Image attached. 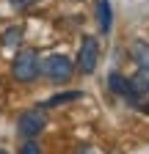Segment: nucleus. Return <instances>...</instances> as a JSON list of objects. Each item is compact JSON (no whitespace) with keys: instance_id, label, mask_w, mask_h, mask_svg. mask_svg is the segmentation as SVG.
I'll return each instance as SVG.
<instances>
[{"instance_id":"nucleus-7","label":"nucleus","mask_w":149,"mask_h":154,"mask_svg":"<svg viewBox=\"0 0 149 154\" xmlns=\"http://www.w3.org/2000/svg\"><path fill=\"white\" fill-rule=\"evenodd\" d=\"M127 80H130V85H133V91L138 96L149 94V69H138L133 77H127Z\"/></svg>"},{"instance_id":"nucleus-13","label":"nucleus","mask_w":149,"mask_h":154,"mask_svg":"<svg viewBox=\"0 0 149 154\" xmlns=\"http://www.w3.org/2000/svg\"><path fill=\"white\" fill-rule=\"evenodd\" d=\"M138 110H141V113H146V116H149V105H138Z\"/></svg>"},{"instance_id":"nucleus-6","label":"nucleus","mask_w":149,"mask_h":154,"mask_svg":"<svg viewBox=\"0 0 149 154\" xmlns=\"http://www.w3.org/2000/svg\"><path fill=\"white\" fill-rule=\"evenodd\" d=\"M97 25L102 33H110V25H113V6H110V0H97Z\"/></svg>"},{"instance_id":"nucleus-4","label":"nucleus","mask_w":149,"mask_h":154,"mask_svg":"<svg viewBox=\"0 0 149 154\" xmlns=\"http://www.w3.org/2000/svg\"><path fill=\"white\" fill-rule=\"evenodd\" d=\"M97 61H100V44H97V38L86 36L80 44V52H78V69L83 74H91L97 69Z\"/></svg>"},{"instance_id":"nucleus-2","label":"nucleus","mask_w":149,"mask_h":154,"mask_svg":"<svg viewBox=\"0 0 149 154\" xmlns=\"http://www.w3.org/2000/svg\"><path fill=\"white\" fill-rule=\"evenodd\" d=\"M44 127H47V116H44L42 107H30V110L20 113V119H17V132H20L25 140H33Z\"/></svg>"},{"instance_id":"nucleus-11","label":"nucleus","mask_w":149,"mask_h":154,"mask_svg":"<svg viewBox=\"0 0 149 154\" xmlns=\"http://www.w3.org/2000/svg\"><path fill=\"white\" fill-rule=\"evenodd\" d=\"M20 154H42V146L36 143V140H25L22 149H20Z\"/></svg>"},{"instance_id":"nucleus-9","label":"nucleus","mask_w":149,"mask_h":154,"mask_svg":"<svg viewBox=\"0 0 149 154\" xmlns=\"http://www.w3.org/2000/svg\"><path fill=\"white\" fill-rule=\"evenodd\" d=\"M74 99H83V91H66V94H55L44 102V107H55V105H64V102H74Z\"/></svg>"},{"instance_id":"nucleus-5","label":"nucleus","mask_w":149,"mask_h":154,"mask_svg":"<svg viewBox=\"0 0 149 154\" xmlns=\"http://www.w3.org/2000/svg\"><path fill=\"white\" fill-rule=\"evenodd\" d=\"M108 88L113 91V94H119L127 105H141V102H138L141 96L133 91V85H130V80H127L124 74H119V72H110V74H108Z\"/></svg>"},{"instance_id":"nucleus-1","label":"nucleus","mask_w":149,"mask_h":154,"mask_svg":"<svg viewBox=\"0 0 149 154\" xmlns=\"http://www.w3.org/2000/svg\"><path fill=\"white\" fill-rule=\"evenodd\" d=\"M11 77L17 83H30L39 77V52L36 50H17L14 63H11Z\"/></svg>"},{"instance_id":"nucleus-8","label":"nucleus","mask_w":149,"mask_h":154,"mask_svg":"<svg viewBox=\"0 0 149 154\" xmlns=\"http://www.w3.org/2000/svg\"><path fill=\"white\" fill-rule=\"evenodd\" d=\"M133 58L138 61V69H149V44L146 42H133Z\"/></svg>"},{"instance_id":"nucleus-14","label":"nucleus","mask_w":149,"mask_h":154,"mask_svg":"<svg viewBox=\"0 0 149 154\" xmlns=\"http://www.w3.org/2000/svg\"><path fill=\"white\" fill-rule=\"evenodd\" d=\"M0 154H8V151H6V149H0Z\"/></svg>"},{"instance_id":"nucleus-10","label":"nucleus","mask_w":149,"mask_h":154,"mask_svg":"<svg viewBox=\"0 0 149 154\" xmlns=\"http://www.w3.org/2000/svg\"><path fill=\"white\" fill-rule=\"evenodd\" d=\"M20 42H22V28H8L6 36H3V44H6V47H17V50H20Z\"/></svg>"},{"instance_id":"nucleus-12","label":"nucleus","mask_w":149,"mask_h":154,"mask_svg":"<svg viewBox=\"0 0 149 154\" xmlns=\"http://www.w3.org/2000/svg\"><path fill=\"white\" fill-rule=\"evenodd\" d=\"M17 6H30V3H36V0H14Z\"/></svg>"},{"instance_id":"nucleus-3","label":"nucleus","mask_w":149,"mask_h":154,"mask_svg":"<svg viewBox=\"0 0 149 154\" xmlns=\"http://www.w3.org/2000/svg\"><path fill=\"white\" fill-rule=\"evenodd\" d=\"M39 69L47 74V80H52V83H66L72 77V61L66 55H58V52H52V55L44 58V61H39Z\"/></svg>"}]
</instances>
